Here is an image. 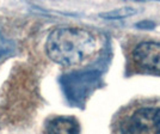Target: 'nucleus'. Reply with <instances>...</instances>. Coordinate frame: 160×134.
<instances>
[{
    "instance_id": "1",
    "label": "nucleus",
    "mask_w": 160,
    "mask_h": 134,
    "mask_svg": "<svg viewBox=\"0 0 160 134\" xmlns=\"http://www.w3.org/2000/svg\"><path fill=\"white\" fill-rule=\"evenodd\" d=\"M99 49L98 39L81 28H58L48 35L49 59L61 66H77L93 58Z\"/></svg>"
},
{
    "instance_id": "2",
    "label": "nucleus",
    "mask_w": 160,
    "mask_h": 134,
    "mask_svg": "<svg viewBox=\"0 0 160 134\" xmlns=\"http://www.w3.org/2000/svg\"><path fill=\"white\" fill-rule=\"evenodd\" d=\"M112 134H160V100L128 107L117 117Z\"/></svg>"
},
{
    "instance_id": "3",
    "label": "nucleus",
    "mask_w": 160,
    "mask_h": 134,
    "mask_svg": "<svg viewBox=\"0 0 160 134\" xmlns=\"http://www.w3.org/2000/svg\"><path fill=\"white\" fill-rule=\"evenodd\" d=\"M132 59L141 70L160 73V42L143 41L138 43L132 52Z\"/></svg>"
},
{
    "instance_id": "4",
    "label": "nucleus",
    "mask_w": 160,
    "mask_h": 134,
    "mask_svg": "<svg viewBox=\"0 0 160 134\" xmlns=\"http://www.w3.org/2000/svg\"><path fill=\"white\" fill-rule=\"evenodd\" d=\"M47 134H79L78 121L71 116H56L48 121Z\"/></svg>"
},
{
    "instance_id": "5",
    "label": "nucleus",
    "mask_w": 160,
    "mask_h": 134,
    "mask_svg": "<svg viewBox=\"0 0 160 134\" xmlns=\"http://www.w3.org/2000/svg\"><path fill=\"white\" fill-rule=\"evenodd\" d=\"M134 13H135V10L132 7H122L120 10H113V11H110L107 13H102L100 16L104 18H108V19H121V18L129 17Z\"/></svg>"
},
{
    "instance_id": "6",
    "label": "nucleus",
    "mask_w": 160,
    "mask_h": 134,
    "mask_svg": "<svg viewBox=\"0 0 160 134\" xmlns=\"http://www.w3.org/2000/svg\"><path fill=\"white\" fill-rule=\"evenodd\" d=\"M136 27L138 28H147V29H153L154 28V23L153 22H141V23H139V24H136Z\"/></svg>"
}]
</instances>
